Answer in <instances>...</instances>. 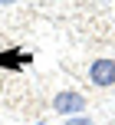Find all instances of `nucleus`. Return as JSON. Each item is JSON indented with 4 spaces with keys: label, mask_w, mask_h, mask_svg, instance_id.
<instances>
[{
    "label": "nucleus",
    "mask_w": 115,
    "mask_h": 125,
    "mask_svg": "<svg viewBox=\"0 0 115 125\" xmlns=\"http://www.w3.org/2000/svg\"><path fill=\"white\" fill-rule=\"evenodd\" d=\"M86 105H89V99H86L82 92H72V89H66V92H59L56 99H53V109H56L59 115H82Z\"/></svg>",
    "instance_id": "1"
},
{
    "label": "nucleus",
    "mask_w": 115,
    "mask_h": 125,
    "mask_svg": "<svg viewBox=\"0 0 115 125\" xmlns=\"http://www.w3.org/2000/svg\"><path fill=\"white\" fill-rule=\"evenodd\" d=\"M89 82L96 89H109V86H115V59H109V56H102V59H96L89 66Z\"/></svg>",
    "instance_id": "2"
},
{
    "label": "nucleus",
    "mask_w": 115,
    "mask_h": 125,
    "mask_svg": "<svg viewBox=\"0 0 115 125\" xmlns=\"http://www.w3.org/2000/svg\"><path fill=\"white\" fill-rule=\"evenodd\" d=\"M30 62V53H20L17 46H10V50L0 53V69H10V73H20V66H26Z\"/></svg>",
    "instance_id": "3"
},
{
    "label": "nucleus",
    "mask_w": 115,
    "mask_h": 125,
    "mask_svg": "<svg viewBox=\"0 0 115 125\" xmlns=\"http://www.w3.org/2000/svg\"><path fill=\"white\" fill-rule=\"evenodd\" d=\"M66 125H96V122L86 119V115H69V119H66Z\"/></svg>",
    "instance_id": "4"
},
{
    "label": "nucleus",
    "mask_w": 115,
    "mask_h": 125,
    "mask_svg": "<svg viewBox=\"0 0 115 125\" xmlns=\"http://www.w3.org/2000/svg\"><path fill=\"white\" fill-rule=\"evenodd\" d=\"M33 125H46V122H43V119H39V122H33Z\"/></svg>",
    "instance_id": "5"
},
{
    "label": "nucleus",
    "mask_w": 115,
    "mask_h": 125,
    "mask_svg": "<svg viewBox=\"0 0 115 125\" xmlns=\"http://www.w3.org/2000/svg\"><path fill=\"white\" fill-rule=\"evenodd\" d=\"M0 3H13V0H0Z\"/></svg>",
    "instance_id": "6"
}]
</instances>
